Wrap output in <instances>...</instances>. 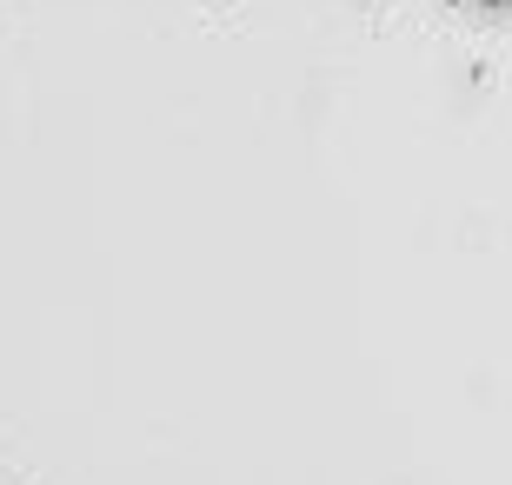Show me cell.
<instances>
[{"label": "cell", "instance_id": "obj_1", "mask_svg": "<svg viewBox=\"0 0 512 485\" xmlns=\"http://www.w3.org/2000/svg\"><path fill=\"white\" fill-rule=\"evenodd\" d=\"M479 7H512V0H479Z\"/></svg>", "mask_w": 512, "mask_h": 485}]
</instances>
